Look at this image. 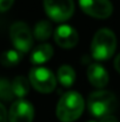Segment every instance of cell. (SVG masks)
I'll return each instance as SVG.
<instances>
[{
  "label": "cell",
  "mask_w": 120,
  "mask_h": 122,
  "mask_svg": "<svg viewBox=\"0 0 120 122\" xmlns=\"http://www.w3.org/2000/svg\"><path fill=\"white\" fill-rule=\"evenodd\" d=\"M91 122H93V121H91Z\"/></svg>",
  "instance_id": "cell-21"
},
{
  "label": "cell",
  "mask_w": 120,
  "mask_h": 122,
  "mask_svg": "<svg viewBox=\"0 0 120 122\" xmlns=\"http://www.w3.org/2000/svg\"><path fill=\"white\" fill-rule=\"evenodd\" d=\"M30 83L36 90L44 94L52 92L55 89V76L46 68H33L30 71Z\"/></svg>",
  "instance_id": "cell-6"
},
{
  "label": "cell",
  "mask_w": 120,
  "mask_h": 122,
  "mask_svg": "<svg viewBox=\"0 0 120 122\" xmlns=\"http://www.w3.org/2000/svg\"><path fill=\"white\" fill-rule=\"evenodd\" d=\"M84 107V98L79 92L68 91L58 102L57 116L61 122H73L80 117Z\"/></svg>",
  "instance_id": "cell-1"
},
{
  "label": "cell",
  "mask_w": 120,
  "mask_h": 122,
  "mask_svg": "<svg viewBox=\"0 0 120 122\" xmlns=\"http://www.w3.org/2000/svg\"><path fill=\"white\" fill-rule=\"evenodd\" d=\"M0 122H7V112L1 103H0Z\"/></svg>",
  "instance_id": "cell-18"
},
{
  "label": "cell",
  "mask_w": 120,
  "mask_h": 122,
  "mask_svg": "<svg viewBox=\"0 0 120 122\" xmlns=\"http://www.w3.org/2000/svg\"><path fill=\"white\" fill-rule=\"evenodd\" d=\"M52 31H53V29H52V25L49 21L40 20L34 26V37L38 41H46L52 35Z\"/></svg>",
  "instance_id": "cell-15"
},
{
  "label": "cell",
  "mask_w": 120,
  "mask_h": 122,
  "mask_svg": "<svg viewBox=\"0 0 120 122\" xmlns=\"http://www.w3.org/2000/svg\"><path fill=\"white\" fill-rule=\"evenodd\" d=\"M53 56V47L49 44H40L37 46L32 55H31V62L34 64H41L51 59Z\"/></svg>",
  "instance_id": "cell-11"
},
{
  "label": "cell",
  "mask_w": 120,
  "mask_h": 122,
  "mask_svg": "<svg viewBox=\"0 0 120 122\" xmlns=\"http://www.w3.org/2000/svg\"><path fill=\"white\" fill-rule=\"evenodd\" d=\"M117 106L118 102L116 95L107 90L94 91L88 97V109L92 115L99 119L113 115Z\"/></svg>",
  "instance_id": "cell-3"
},
{
  "label": "cell",
  "mask_w": 120,
  "mask_h": 122,
  "mask_svg": "<svg viewBox=\"0 0 120 122\" xmlns=\"http://www.w3.org/2000/svg\"><path fill=\"white\" fill-rule=\"evenodd\" d=\"M21 61V52L18 50H7L0 55V63L4 66H14Z\"/></svg>",
  "instance_id": "cell-14"
},
{
  "label": "cell",
  "mask_w": 120,
  "mask_h": 122,
  "mask_svg": "<svg viewBox=\"0 0 120 122\" xmlns=\"http://www.w3.org/2000/svg\"><path fill=\"white\" fill-rule=\"evenodd\" d=\"M58 80L61 83V85L70 88L76 81V72L72 66L70 65H62L58 70Z\"/></svg>",
  "instance_id": "cell-13"
},
{
  "label": "cell",
  "mask_w": 120,
  "mask_h": 122,
  "mask_svg": "<svg viewBox=\"0 0 120 122\" xmlns=\"http://www.w3.org/2000/svg\"><path fill=\"white\" fill-rule=\"evenodd\" d=\"M14 0H0V12H5L11 8Z\"/></svg>",
  "instance_id": "cell-17"
},
{
  "label": "cell",
  "mask_w": 120,
  "mask_h": 122,
  "mask_svg": "<svg viewBox=\"0 0 120 122\" xmlns=\"http://www.w3.org/2000/svg\"><path fill=\"white\" fill-rule=\"evenodd\" d=\"M80 7L91 17L105 19L113 12V6L110 0H79Z\"/></svg>",
  "instance_id": "cell-7"
},
{
  "label": "cell",
  "mask_w": 120,
  "mask_h": 122,
  "mask_svg": "<svg viewBox=\"0 0 120 122\" xmlns=\"http://www.w3.org/2000/svg\"><path fill=\"white\" fill-rule=\"evenodd\" d=\"M14 96L12 83L7 81L6 78H0V100L11 101Z\"/></svg>",
  "instance_id": "cell-16"
},
{
  "label": "cell",
  "mask_w": 120,
  "mask_h": 122,
  "mask_svg": "<svg viewBox=\"0 0 120 122\" xmlns=\"http://www.w3.org/2000/svg\"><path fill=\"white\" fill-rule=\"evenodd\" d=\"M87 77L97 88H105L108 83V74L100 64H91L87 69Z\"/></svg>",
  "instance_id": "cell-10"
},
{
  "label": "cell",
  "mask_w": 120,
  "mask_h": 122,
  "mask_svg": "<svg viewBox=\"0 0 120 122\" xmlns=\"http://www.w3.org/2000/svg\"><path fill=\"white\" fill-rule=\"evenodd\" d=\"M54 39L59 46H61L64 49H71L77 45V43L79 41V36H78L76 29H73L72 26L61 25L55 30Z\"/></svg>",
  "instance_id": "cell-9"
},
{
  "label": "cell",
  "mask_w": 120,
  "mask_h": 122,
  "mask_svg": "<svg viewBox=\"0 0 120 122\" xmlns=\"http://www.w3.org/2000/svg\"><path fill=\"white\" fill-rule=\"evenodd\" d=\"M100 122H118V120L114 115H108V116H105V117L100 119Z\"/></svg>",
  "instance_id": "cell-19"
},
{
  "label": "cell",
  "mask_w": 120,
  "mask_h": 122,
  "mask_svg": "<svg viewBox=\"0 0 120 122\" xmlns=\"http://www.w3.org/2000/svg\"><path fill=\"white\" fill-rule=\"evenodd\" d=\"M44 8L47 15L54 21H65L74 12L73 0H44Z\"/></svg>",
  "instance_id": "cell-5"
},
{
  "label": "cell",
  "mask_w": 120,
  "mask_h": 122,
  "mask_svg": "<svg viewBox=\"0 0 120 122\" xmlns=\"http://www.w3.org/2000/svg\"><path fill=\"white\" fill-rule=\"evenodd\" d=\"M117 47V38L113 31L110 29H100L95 32L91 44L92 56L97 61L110 59Z\"/></svg>",
  "instance_id": "cell-2"
},
{
  "label": "cell",
  "mask_w": 120,
  "mask_h": 122,
  "mask_svg": "<svg viewBox=\"0 0 120 122\" xmlns=\"http://www.w3.org/2000/svg\"><path fill=\"white\" fill-rule=\"evenodd\" d=\"M34 117V108L26 100L15 101L9 109L8 120L9 122H32Z\"/></svg>",
  "instance_id": "cell-8"
},
{
  "label": "cell",
  "mask_w": 120,
  "mask_h": 122,
  "mask_svg": "<svg viewBox=\"0 0 120 122\" xmlns=\"http://www.w3.org/2000/svg\"><path fill=\"white\" fill-rule=\"evenodd\" d=\"M9 36L14 47L19 52H28L33 45V37L28 25L24 21H15L9 29Z\"/></svg>",
  "instance_id": "cell-4"
},
{
  "label": "cell",
  "mask_w": 120,
  "mask_h": 122,
  "mask_svg": "<svg viewBox=\"0 0 120 122\" xmlns=\"http://www.w3.org/2000/svg\"><path fill=\"white\" fill-rule=\"evenodd\" d=\"M114 66H116L117 71L120 74V53L117 56V58H116V61H114Z\"/></svg>",
  "instance_id": "cell-20"
},
{
  "label": "cell",
  "mask_w": 120,
  "mask_h": 122,
  "mask_svg": "<svg viewBox=\"0 0 120 122\" xmlns=\"http://www.w3.org/2000/svg\"><path fill=\"white\" fill-rule=\"evenodd\" d=\"M12 89H13L14 96L21 100L30 91V81L24 76H17L12 82Z\"/></svg>",
  "instance_id": "cell-12"
}]
</instances>
